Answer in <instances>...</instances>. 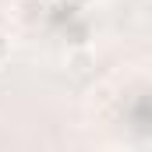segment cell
Segmentation results:
<instances>
[{
	"instance_id": "cell-1",
	"label": "cell",
	"mask_w": 152,
	"mask_h": 152,
	"mask_svg": "<svg viewBox=\"0 0 152 152\" xmlns=\"http://www.w3.org/2000/svg\"><path fill=\"white\" fill-rule=\"evenodd\" d=\"M64 67H67V75H75V78H88L92 71H96V50L75 46V50L64 57Z\"/></svg>"
},
{
	"instance_id": "cell-2",
	"label": "cell",
	"mask_w": 152,
	"mask_h": 152,
	"mask_svg": "<svg viewBox=\"0 0 152 152\" xmlns=\"http://www.w3.org/2000/svg\"><path fill=\"white\" fill-rule=\"evenodd\" d=\"M7 57H11V36L0 32V60H7Z\"/></svg>"
},
{
	"instance_id": "cell-3",
	"label": "cell",
	"mask_w": 152,
	"mask_h": 152,
	"mask_svg": "<svg viewBox=\"0 0 152 152\" xmlns=\"http://www.w3.org/2000/svg\"><path fill=\"white\" fill-rule=\"evenodd\" d=\"M96 152H131L127 145H103V149H96Z\"/></svg>"
}]
</instances>
